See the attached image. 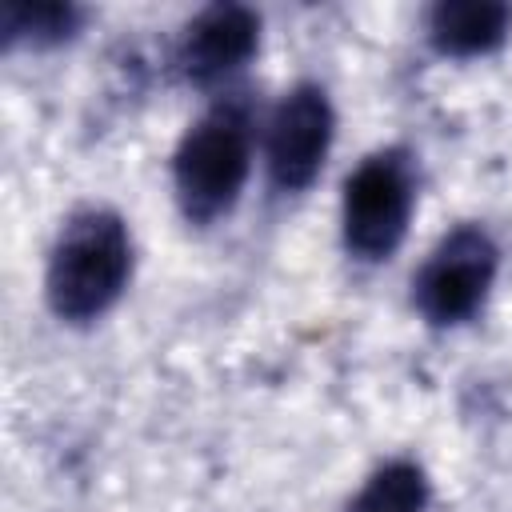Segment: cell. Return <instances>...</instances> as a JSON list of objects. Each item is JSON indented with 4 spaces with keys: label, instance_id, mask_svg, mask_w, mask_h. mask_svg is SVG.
<instances>
[{
    "label": "cell",
    "instance_id": "cell-2",
    "mask_svg": "<svg viewBox=\"0 0 512 512\" xmlns=\"http://www.w3.org/2000/svg\"><path fill=\"white\" fill-rule=\"evenodd\" d=\"M252 172V112L244 100L212 104L176 144L172 184L184 220L212 224L228 216Z\"/></svg>",
    "mask_w": 512,
    "mask_h": 512
},
{
    "label": "cell",
    "instance_id": "cell-6",
    "mask_svg": "<svg viewBox=\"0 0 512 512\" xmlns=\"http://www.w3.org/2000/svg\"><path fill=\"white\" fill-rule=\"evenodd\" d=\"M260 48V16L244 4H208L196 12L180 36L176 64L180 76L196 88L224 84L236 76Z\"/></svg>",
    "mask_w": 512,
    "mask_h": 512
},
{
    "label": "cell",
    "instance_id": "cell-5",
    "mask_svg": "<svg viewBox=\"0 0 512 512\" xmlns=\"http://www.w3.org/2000/svg\"><path fill=\"white\" fill-rule=\"evenodd\" d=\"M336 136V112L332 100L320 84H296L284 92V100L276 104L272 120H268V176L280 192H300L308 188L332 148Z\"/></svg>",
    "mask_w": 512,
    "mask_h": 512
},
{
    "label": "cell",
    "instance_id": "cell-8",
    "mask_svg": "<svg viewBox=\"0 0 512 512\" xmlns=\"http://www.w3.org/2000/svg\"><path fill=\"white\" fill-rule=\"evenodd\" d=\"M84 12L76 4L60 0H4L0 4V32L4 44H28V48H52L80 32Z\"/></svg>",
    "mask_w": 512,
    "mask_h": 512
},
{
    "label": "cell",
    "instance_id": "cell-4",
    "mask_svg": "<svg viewBox=\"0 0 512 512\" xmlns=\"http://www.w3.org/2000/svg\"><path fill=\"white\" fill-rule=\"evenodd\" d=\"M496 268L500 252L492 236L480 224H460L428 252V260L412 276V304L436 328L464 324L484 308Z\"/></svg>",
    "mask_w": 512,
    "mask_h": 512
},
{
    "label": "cell",
    "instance_id": "cell-7",
    "mask_svg": "<svg viewBox=\"0 0 512 512\" xmlns=\"http://www.w3.org/2000/svg\"><path fill=\"white\" fill-rule=\"evenodd\" d=\"M428 40L440 56L472 60L496 52L512 32V8L500 0H440L428 12Z\"/></svg>",
    "mask_w": 512,
    "mask_h": 512
},
{
    "label": "cell",
    "instance_id": "cell-1",
    "mask_svg": "<svg viewBox=\"0 0 512 512\" xmlns=\"http://www.w3.org/2000/svg\"><path fill=\"white\" fill-rule=\"evenodd\" d=\"M132 280V232L112 208H80L64 220L44 272V296L56 320H100Z\"/></svg>",
    "mask_w": 512,
    "mask_h": 512
},
{
    "label": "cell",
    "instance_id": "cell-9",
    "mask_svg": "<svg viewBox=\"0 0 512 512\" xmlns=\"http://www.w3.org/2000/svg\"><path fill=\"white\" fill-rule=\"evenodd\" d=\"M424 508H428V476L412 460H388L384 468H376L348 504V512H424Z\"/></svg>",
    "mask_w": 512,
    "mask_h": 512
},
{
    "label": "cell",
    "instance_id": "cell-3",
    "mask_svg": "<svg viewBox=\"0 0 512 512\" xmlns=\"http://www.w3.org/2000/svg\"><path fill=\"white\" fill-rule=\"evenodd\" d=\"M412 208H416L412 156L404 148H380L364 156L344 180V200H340L344 248L364 264L388 260L408 236Z\"/></svg>",
    "mask_w": 512,
    "mask_h": 512
}]
</instances>
